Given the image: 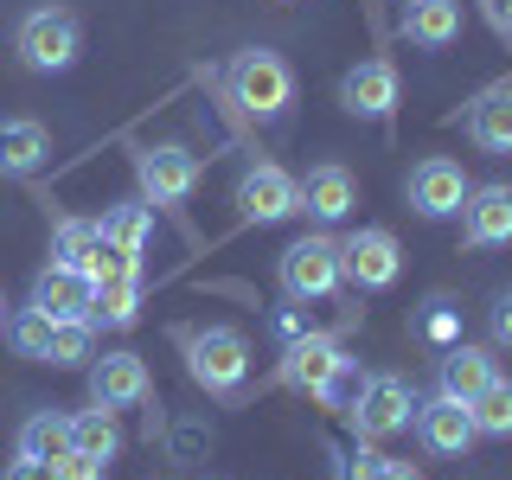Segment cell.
<instances>
[{
	"instance_id": "obj_1",
	"label": "cell",
	"mask_w": 512,
	"mask_h": 480,
	"mask_svg": "<svg viewBox=\"0 0 512 480\" xmlns=\"http://www.w3.org/2000/svg\"><path fill=\"white\" fill-rule=\"evenodd\" d=\"M180 352H186V372L199 391L212 397H237L250 378V346L237 327H186L180 333Z\"/></svg>"
},
{
	"instance_id": "obj_2",
	"label": "cell",
	"mask_w": 512,
	"mask_h": 480,
	"mask_svg": "<svg viewBox=\"0 0 512 480\" xmlns=\"http://www.w3.org/2000/svg\"><path fill=\"white\" fill-rule=\"evenodd\" d=\"M13 52H20L26 71L52 77V71H71L77 52H84V26H77L71 7H32L20 32H13Z\"/></svg>"
},
{
	"instance_id": "obj_3",
	"label": "cell",
	"mask_w": 512,
	"mask_h": 480,
	"mask_svg": "<svg viewBox=\"0 0 512 480\" xmlns=\"http://www.w3.org/2000/svg\"><path fill=\"white\" fill-rule=\"evenodd\" d=\"M231 103H244L250 116H282L288 103H295V71H288L282 52H269V45H250V52L231 58Z\"/></svg>"
},
{
	"instance_id": "obj_4",
	"label": "cell",
	"mask_w": 512,
	"mask_h": 480,
	"mask_svg": "<svg viewBox=\"0 0 512 480\" xmlns=\"http://www.w3.org/2000/svg\"><path fill=\"white\" fill-rule=\"evenodd\" d=\"M276 276H282V295L288 301H327L333 288H340V244H333L327 231L295 237V244L282 250Z\"/></svg>"
},
{
	"instance_id": "obj_5",
	"label": "cell",
	"mask_w": 512,
	"mask_h": 480,
	"mask_svg": "<svg viewBox=\"0 0 512 480\" xmlns=\"http://www.w3.org/2000/svg\"><path fill=\"white\" fill-rule=\"evenodd\" d=\"M404 276V250H397V237L384 231V224H365V231H352L340 244V282L359 288V295H378V288H391Z\"/></svg>"
},
{
	"instance_id": "obj_6",
	"label": "cell",
	"mask_w": 512,
	"mask_h": 480,
	"mask_svg": "<svg viewBox=\"0 0 512 480\" xmlns=\"http://www.w3.org/2000/svg\"><path fill=\"white\" fill-rule=\"evenodd\" d=\"M352 429L359 436H397V429H410V416H416V384L404 372H378V378H365V391L352 397Z\"/></svg>"
},
{
	"instance_id": "obj_7",
	"label": "cell",
	"mask_w": 512,
	"mask_h": 480,
	"mask_svg": "<svg viewBox=\"0 0 512 480\" xmlns=\"http://www.w3.org/2000/svg\"><path fill=\"white\" fill-rule=\"evenodd\" d=\"M135 173H141V192H148V205H167V212H180L192 192H199V180H205V167H199L186 148H173V141H160V148H141V154H135Z\"/></svg>"
},
{
	"instance_id": "obj_8",
	"label": "cell",
	"mask_w": 512,
	"mask_h": 480,
	"mask_svg": "<svg viewBox=\"0 0 512 480\" xmlns=\"http://www.w3.org/2000/svg\"><path fill=\"white\" fill-rule=\"evenodd\" d=\"M410 212L416 218H455L461 205H468V173H461V160H442V154H429V160H416L410 167Z\"/></svg>"
},
{
	"instance_id": "obj_9",
	"label": "cell",
	"mask_w": 512,
	"mask_h": 480,
	"mask_svg": "<svg viewBox=\"0 0 512 480\" xmlns=\"http://www.w3.org/2000/svg\"><path fill=\"white\" fill-rule=\"evenodd\" d=\"M237 212L244 224H282L301 212V180H288L282 167H244V180H237Z\"/></svg>"
},
{
	"instance_id": "obj_10",
	"label": "cell",
	"mask_w": 512,
	"mask_h": 480,
	"mask_svg": "<svg viewBox=\"0 0 512 480\" xmlns=\"http://www.w3.org/2000/svg\"><path fill=\"white\" fill-rule=\"evenodd\" d=\"M84 372H90V397L103 410H135V404L154 397V378H148V365H141V352H103Z\"/></svg>"
},
{
	"instance_id": "obj_11",
	"label": "cell",
	"mask_w": 512,
	"mask_h": 480,
	"mask_svg": "<svg viewBox=\"0 0 512 480\" xmlns=\"http://www.w3.org/2000/svg\"><path fill=\"white\" fill-rule=\"evenodd\" d=\"M32 308L45 320H96V282L84 269H64V263H45L39 282H32Z\"/></svg>"
},
{
	"instance_id": "obj_12",
	"label": "cell",
	"mask_w": 512,
	"mask_h": 480,
	"mask_svg": "<svg viewBox=\"0 0 512 480\" xmlns=\"http://www.w3.org/2000/svg\"><path fill=\"white\" fill-rule=\"evenodd\" d=\"M397 96H404V84H397L391 58H365V64H352V71L340 77V103L352 109V116H365V122H384L397 109Z\"/></svg>"
},
{
	"instance_id": "obj_13",
	"label": "cell",
	"mask_w": 512,
	"mask_h": 480,
	"mask_svg": "<svg viewBox=\"0 0 512 480\" xmlns=\"http://www.w3.org/2000/svg\"><path fill=\"white\" fill-rule=\"evenodd\" d=\"M340 365H346V346L333 340V333H301V340H288L276 378L295 384V391H308V397H320V384L340 372Z\"/></svg>"
},
{
	"instance_id": "obj_14",
	"label": "cell",
	"mask_w": 512,
	"mask_h": 480,
	"mask_svg": "<svg viewBox=\"0 0 512 480\" xmlns=\"http://www.w3.org/2000/svg\"><path fill=\"white\" fill-rule=\"evenodd\" d=\"M410 423H416V436H423L429 455H468L474 436H480L474 416H468V404H455V397H442V391L429 397V404H416Z\"/></svg>"
},
{
	"instance_id": "obj_15",
	"label": "cell",
	"mask_w": 512,
	"mask_h": 480,
	"mask_svg": "<svg viewBox=\"0 0 512 480\" xmlns=\"http://www.w3.org/2000/svg\"><path fill=\"white\" fill-rule=\"evenodd\" d=\"M461 231H468L474 250H493V244H512V186L493 180V186H468V205H461Z\"/></svg>"
},
{
	"instance_id": "obj_16",
	"label": "cell",
	"mask_w": 512,
	"mask_h": 480,
	"mask_svg": "<svg viewBox=\"0 0 512 480\" xmlns=\"http://www.w3.org/2000/svg\"><path fill=\"white\" fill-rule=\"evenodd\" d=\"M352 205H359V180H352L340 160L308 167V180H301V212H308L314 224H340Z\"/></svg>"
},
{
	"instance_id": "obj_17",
	"label": "cell",
	"mask_w": 512,
	"mask_h": 480,
	"mask_svg": "<svg viewBox=\"0 0 512 480\" xmlns=\"http://www.w3.org/2000/svg\"><path fill=\"white\" fill-rule=\"evenodd\" d=\"M45 154H52V135H45V122H32V116H7V122H0V173H7V180H26V173H39Z\"/></svg>"
},
{
	"instance_id": "obj_18",
	"label": "cell",
	"mask_w": 512,
	"mask_h": 480,
	"mask_svg": "<svg viewBox=\"0 0 512 480\" xmlns=\"http://www.w3.org/2000/svg\"><path fill=\"white\" fill-rule=\"evenodd\" d=\"M493 378H500V365H493L487 346H448L442 352V397H455V404H474Z\"/></svg>"
},
{
	"instance_id": "obj_19",
	"label": "cell",
	"mask_w": 512,
	"mask_h": 480,
	"mask_svg": "<svg viewBox=\"0 0 512 480\" xmlns=\"http://www.w3.org/2000/svg\"><path fill=\"white\" fill-rule=\"evenodd\" d=\"M404 32L423 52H442V45L461 39V0H404Z\"/></svg>"
},
{
	"instance_id": "obj_20",
	"label": "cell",
	"mask_w": 512,
	"mask_h": 480,
	"mask_svg": "<svg viewBox=\"0 0 512 480\" xmlns=\"http://www.w3.org/2000/svg\"><path fill=\"white\" fill-rule=\"evenodd\" d=\"M468 135L480 141L487 154H512V84H493L474 96L468 109Z\"/></svg>"
},
{
	"instance_id": "obj_21",
	"label": "cell",
	"mask_w": 512,
	"mask_h": 480,
	"mask_svg": "<svg viewBox=\"0 0 512 480\" xmlns=\"http://www.w3.org/2000/svg\"><path fill=\"white\" fill-rule=\"evenodd\" d=\"M20 455L26 461H52V468H58V461L71 455V416H64V410L26 416V423H20Z\"/></svg>"
},
{
	"instance_id": "obj_22",
	"label": "cell",
	"mask_w": 512,
	"mask_h": 480,
	"mask_svg": "<svg viewBox=\"0 0 512 480\" xmlns=\"http://www.w3.org/2000/svg\"><path fill=\"white\" fill-rule=\"evenodd\" d=\"M96 231L109 237V244H122V250H148V237H154V205L148 199H122V205H109L103 212V224Z\"/></svg>"
},
{
	"instance_id": "obj_23",
	"label": "cell",
	"mask_w": 512,
	"mask_h": 480,
	"mask_svg": "<svg viewBox=\"0 0 512 480\" xmlns=\"http://www.w3.org/2000/svg\"><path fill=\"white\" fill-rule=\"evenodd\" d=\"M71 448L77 455H96V461H116L122 448V429H116V410H71Z\"/></svg>"
},
{
	"instance_id": "obj_24",
	"label": "cell",
	"mask_w": 512,
	"mask_h": 480,
	"mask_svg": "<svg viewBox=\"0 0 512 480\" xmlns=\"http://www.w3.org/2000/svg\"><path fill=\"white\" fill-rule=\"evenodd\" d=\"M90 359H96V320H58L52 346H45V365L77 372V365H90Z\"/></svg>"
},
{
	"instance_id": "obj_25",
	"label": "cell",
	"mask_w": 512,
	"mask_h": 480,
	"mask_svg": "<svg viewBox=\"0 0 512 480\" xmlns=\"http://www.w3.org/2000/svg\"><path fill=\"white\" fill-rule=\"evenodd\" d=\"M468 416H474V429L480 436H493V442H512V378H493L487 391L468 404Z\"/></svg>"
},
{
	"instance_id": "obj_26",
	"label": "cell",
	"mask_w": 512,
	"mask_h": 480,
	"mask_svg": "<svg viewBox=\"0 0 512 480\" xmlns=\"http://www.w3.org/2000/svg\"><path fill=\"white\" fill-rule=\"evenodd\" d=\"M96 320H109V327H135V320H141V276H122V282L96 288Z\"/></svg>"
},
{
	"instance_id": "obj_27",
	"label": "cell",
	"mask_w": 512,
	"mask_h": 480,
	"mask_svg": "<svg viewBox=\"0 0 512 480\" xmlns=\"http://www.w3.org/2000/svg\"><path fill=\"white\" fill-rule=\"evenodd\" d=\"M84 276L103 288V282H122V276H141V263H135V250H122V244H109L103 231H96V244L84 256Z\"/></svg>"
},
{
	"instance_id": "obj_28",
	"label": "cell",
	"mask_w": 512,
	"mask_h": 480,
	"mask_svg": "<svg viewBox=\"0 0 512 480\" xmlns=\"http://www.w3.org/2000/svg\"><path fill=\"white\" fill-rule=\"evenodd\" d=\"M52 327L58 320H45L39 308H20L7 320V340H13V352H20V359H39L45 365V346H52Z\"/></svg>"
},
{
	"instance_id": "obj_29",
	"label": "cell",
	"mask_w": 512,
	"mask_h": 480,
	"mask_svg": "<svg viewBox=\"0 0 512 480\" xmlns=\"http://www.w3.org/2000/svg\"><path fill=\"white\" fill-rule=\"evenodd\" d=\"M90 244H96V224H90V218H64L58 231H52V263H64V269H84Z\"/></svg>"
},
{
	"instance_id": "obj_30",
	"label": "cell",
	"mask_w": 512,
	"mask_h": 480,
	"mask_svg": "<svg viewBox=\"0 0 512 480\" xmlns=\"http://www.w3.org/2000/svg\"><path fill=\"white\" fill-rule=\"evenodd\" d=\"M365 391V372H359V365H340V372H333L327 384H320V404H327V410H352V397H359Z\"/></svg>"
},
{
	"instance_id": "obj_31",
	"label": "cell",
	"mask_w": 512,
	"mask_h": 480,
	"mask_svg": "<svg viewBox=\"0 0 512 480\" xmlns=\"http://www.w3.org/2000/svg\"><path fill=\"white\" fill-rule=\"evenodd\" d=\"M58 480H109V461H96V455H77V448H71V455L58 461Z\"/></svg>"
},
{
	"instance_id": "obj_32",
	"label": "cell",
	"mask_w": 512,
	"mask_h": 480,
	"mask_svg": "<svg viewBox=\"0 0 512 480\" xmlns=\"http://www.w3.org/2000/svg\"><path fill=\"white\" fill-rule=\"evenodd\" d=\"M493 346H512V288L493 301Z\"/></svg>"
},
{
	"instance_id": "obj_33",
	"label": "cell",
	"mask_w": 512,
	"mask_h": 480,
	"mask_svg": "<svg viewBox=\"0 0 512 480\" xmlns=\"http://www.w3.org/2000/svg\"><path fill=\"white\" fill-rule=\"evenodd\" d=\"M7 480H58V468H52V461H13V468H7Z\"/></svg>"
},
{
	"instance_id": "obj_34",
	"label": "cell",
	"mask_w": 512,
	"mask_h": 480,
	"mask_svg": "<svg viewBox=\"0 0 512 480\" xmlns=\"http://www.w3.org/2000/svg\"><path fill=\"white\" fill-rule=\"evenodd\" d=\"M372 480H423V474H416L410 461H391V455H384L378 468H372Z\"/></svg>"
},
{
	"instance_id": "obj_35",
	"label": "cell",
	"mask_w": 512,
	"mask_h": 480,
	"mask_svg": "<svg viewBox=\"0 0 512 480\" xmlns=\"http://www.w3.org/2000/svg\"><path fill=\"white\" fill-rule=\"evenodd\" d=\"M500 20H506V26H512V0H500Z\"/></svg>"
},
{
	"instance_id": "obj_36",
	"label": "cell",
	"mask_w": 512,
	"mask_h": 480,
	"mask_svg": "<svg viewBox=\"0 0 512 480\" xmlns=\"http://www.w3.org/2000/svg\"><path fill=\"white\" fill-rule=\"evenodd\" d=\"M0 320H7V301H0Z\"/></svg>"
}]
</instances>
